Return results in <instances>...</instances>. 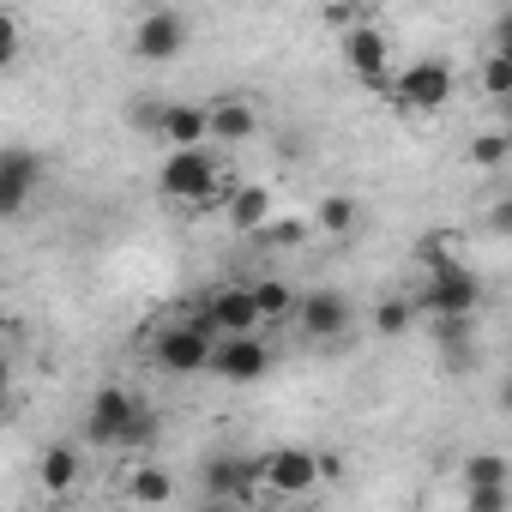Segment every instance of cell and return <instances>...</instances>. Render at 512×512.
I'll return each instance as SVG.
<instances>
[{
    "instance_id": "6da1fadb",
    "label": "cell",
    "mask_w": 512,
    "mask_h": 512,
    "mask_svg": "<svg viewBox=\"0 0 512 512\" xmlns=\"http://www.w3.org/2000/svg\"><path fill=\"white\" fill-rule=\"evenodd\" d=\"M211 356H217V332L205 320H181L151 338V362L163 374H211Z\"/></svg>"
},
{
    "instance_id": "7a4b0ae2",
    "label": "cell",
    "mask_w": 512,
    "mask_h": 512,
    "mask_svg": "<svg viewBox=\"0 0 512 512\" xmlns=\"http://www.w3.org/2000/svg\"><path fill=\"white\" fill-rule=\"evenodd\" d=\"M157 187L169 199H181V205H217V199H229L223 181H217L211 151H169L163 169H157Z\"/></svg>"
},
{
    "instance_id": "3957f363",
    "label": "cell",
    "mask_w": 512,
    "mask_h": 512,
    "mask_svg": "<svg viewBox=\"0 0 512 512\" xmlns=\"http://www.w3.org/2000/svg\"><path fill=\"white\" fill-rule=\"evenodd\" d=\"M416 308L428 320H476L482 308V278L470 266H452V272H434L422 290H416Z\"/></svg>"
},
{
    "instance_id": "277c9868",
    "label": "cell",
    "mask_w": 512,
    "mask_h": 512,
    "mask_svg": "<svg viewBox=\"0 0 512 512\" xmlns=\"http://www.w3.org/2000/svg\"><path fill=\"white\" fill-rule=\"evenodd\" d=\"M193 320H205L217 338H260V326H266L260 302H253V284H217Z\"/></svg>"
},
{
    "instance_id": "5b68a950",
    "label": "cell",
    "mask_w": 512,
    "mask_h": 512,
    "mask_svg": "<svg viewBox=\"0 0 512 512\" xmlns=\"http://www.w3.org/2000/svg\"><path fill=\"white\" fill-rule=\"evenodd\" d=\"M452 67L446 61H410L404 73H392V103L410 109V115H434L452 103Z\"/></svg>"
},
{
    "instance_id": "8992f818",
    "label": "cell",
    "mask_w": 512,
    "mask_h": 512,
    "mask_svg": "<svg viewBox=\"0 0 512 512\" xmlns=\"http://www.w3.org/2000/svg\"><path fill=\"white\" fill-rule=\"evenodd\" d=\"M199 488H205L211 500H223V506H247L253 494L266 488V470H260V458L217 452V458H205V470H199Z\"/></svg>"
},
{
    "instance_id": "52a82bcc",
    "label": "cell",
    "mask_w": 512,
    "mask_h": 512,
    "mask_svg": "<svg viewBox=\"0 0 512 512\" xmlns=\"http://www.w3.org/2000/svg\"><path fill=\"white\" fill-rule=\"evenodd\" d=\"M338 55H344V67H350L368 91H386V97H392V43H386L380 25H362V31L338 37Z\"/></svg>"
},
{
    "instance_id": "ba28073f",
    "label": "cell",
    "mask_w": 512,
    "mask_h": 512,
    "mask_svg": "<svg viewBox=\"0 0 512 512\" xmlns=\"http://www.w3.org/2000/svg\"><path fill=\"white\" fill-rule=\"evenodd\" d=\"M187 13H175V7H151L139 25H133V55L139 61H151V67H163V61H175L181 49H187Z\"/></svg>"
},
{
    "instance_id": "9c48e42d",
    "label": "cell",
    "mask_w": 512,
    "mask_h": 512,
    "mask_svg": "<svg viewBox=\"0 0 512 512\" xmlns=\"http://www.w3.org/2000/svg\"><path fill=\"white\" fill-rule=\"evenodd\" d=\"M350 302L338 296V290H308L302 296V308H296V332L308 338V344H344L350 338Z\"/></svg>"
},
{
    "instance_id": "30bf717a",
    "label": "cell",
    "mask_w": 512,
    "mask_h": 512,
    "mask_svg": "<svg viewBox=\"0 0 512 512\" xmlns=\"http://www.w3.org/2000/svg\"><path fill=\"white\" fill-rule=\"evenodd\" d=\"M139 410H145L139 392H127V386H97V398H91V410H85V434H91L97 446H121V434L133 428Z\"/></svg>"
},
{
    "instance_id": "8fae6325",
    "label": "cell",
    "mask_w": 512,
    "mask_h": 512,
    "mask_svg": "<svg viewBox=\"0 0 512 512\" xmlns=\"http://www.w3.org/2000/svg\"><path fill=\"white\" fill-rule=\"evenodd\" d=\"M43 169H49V163H43V151H31V145H7V151H0V217H19V211L31 205Z\"/></svg>"
},
{
    "instance_id": "7c38bea8",
    "label": "cell",
    "mask_w": 512,
    "mask_h": 512,
    "mask_svg": "<svg viewBox=\"0 0 512 512\" xmlns=\"http://www.w3.org/2000/svg\"><path fill=\"white\" fill-rule=\"evenodd\" d=\"M211 374L229 380V386H253L272 374V344L266 338H217V356H211Z\"/></svg>"
},
{
    "instance_id": "4fadbf2b",
    "label": "cell",
    "mask_w": 512,
    "mask_h": 512,
    "mask_svg": "<svg viewBox=\"0 0 512 512\" xmlns=\"http://www.w3.org/2000/svg\"><path fill=\"white\" fill-rule=\"evenodd\" d=\"M260 470H266L272 494H314L320 488V452H308V446H278L260 458Z\"/></svg>"
},
{
    "instance_id": "5bb4252c",
    "label": "cell",
    "mask_w": 512,
    "mask_h": 512,
    "mask_svg": "<svg viewBox=\"0 0 512 512\" xmlns=\"http://www.w3.org/2000/svg\"><path fill=\"white\" fill-rule=\"evenodd\" d=\"M157 139H163L169 151H205V145H211V103H169Z\"/></svg>"
},
{
    "instance_id": "9a60e30c",
    "label": "cell",
    "mask_w": 512,
    "mask_h": 512,
    "mask_svg": "<svg viewBox=\"0 0 512 512\" xmlns=\"http://www.w3.org/2000/svg\"><path fill=\"white\" fill-rule=\"evenodd\" d=\"M223 217H229V229H235V235H260V229L272 223V187H260V181L229 187Z\"/></svg>"
},
{
    "instance_id": "2e32d148",
    "label": "cell",
    "mask_w": 512,
    "mask_h": 512,
    "mask_svg": "<svg viewBox=\"0 0 512 512\" xmlns=\"http://www.w3.org/2000/svg\"><path fill=\"white\" fill-rule=\"evenodd\" d=\"M253 133H260V115H253L247 97H235V91L211 97V139H217V145H241V139H253Z\"/></svg>"
},
{
    "instance_id": "e0dca14e",
    "label": "cell",
    "mask_w": 512,
    "mask_h": 512,
    "mask_svg": "<svg viewBox=\"0 0 512 512\" xmlns=\"http://www.w3.org/2000/svg\"><path fill=\"white\" fill-rule=\"evenodd\" d=\"M356 223H362V205H356L350 193H326V199H320V211H314V229H320V235H332V241L356 235Z\"/></svg>"
},
{
    "instance_id": "ac0fdd59",
    "label": "cell",
    "mask_w": 512,
    "mask_h": 512,
    "mask_svg": "<svg viewBox=\"0 0 512 512\" xmlns=\"http://www.w3.org/2000/svg\"><path fill=\"white\" fill-rule=\"evenodd\" d=\"M127 500H139V506H169V500H175V476H169L163 464H133Z\"/></svg>"
},
{
    "instance_id": "d6986e66",
    "label": "cell",
    "mask_w": 512,
    "mask_h": 512,
    "mask_svg": "<svg viewBox=\"0 0 512 512\" xmlns=\"http://www.w3.org/2000/svg\"><path fill=\"white\" fill-rule=\"evenodd\" d=\"M434 326V350L446 356V368H470V338H476V320H428Z\"/></svg>"
},
{
    "instance_id": "ffe728a7",
    "label": "cell",
    "mask_w": 512,
    "mask_h": 512,
    "mask_svg": "<svg viewBox=\"0 0 512 512\" xmlns=\"http://www.w3.org/2000/svg\"><path fill=\"white\" fill-rule=\"evenodd\" d=\"M253 302H260L266 326H278V320H296V308H302V296H296L284 278H260V284H253Z\"/></svg>"
},
{
    "instance_id": "44dd1931",
    "label": "cell",
    "mask_w": 512,
    "mask_h": 512,
    "mask_svg": "<svg viewBox=\"0 0 512 512\" xmlns=\"http://www.w3.org/2000/svg\"><path fill=\"white\" fill-rule=\"evenodd\" d=\"M37 476H43L49 494H67V488L79 482V452H73V446H49V452L37 458Z\"/></svg>"
},
{
    "instance_id": "7402d4cb",
    "label": "cell",
    "mask_w": 512,
    "mask_h": 512,
    "mask_svg": "<svg viewBox=\"0 0 512 512\" xmlns=\"http://www.w3.org/2000/svg\"><path fill=\"white\" fill-rule=\"evenodd\" d=\"M452 241L458 235H446V229H428V235H416V266L434 278V272H452V266H464L458 253H452Z\"/></svg>"
},
{
    "instance_id": "603a6c76",
    "label": "cell",
    "mask_w": 512,
    "mask_h": 512,
    "mask_svg": "<svg viewBox=\"0 0 512 512\" xmlns=\"http://www.w3.org/2000/svg\"><path fill=\"white\" fill-rule=\"evenodd\" d=\"M464 488H512V464L500 452H470L464 458Z\"/></svg>"
},
{
    "instance_id": "cb8c5ba5",
    "label": "cell",
    "mask_w": 512,
    "mask_h": 512,
    "mask_svg": "<svg viewBox=\"0 0 512 512\" xmlns=\"http://www.w3.org/2000/svg\"><path fill=\"white\" fill-rule=\"evenodd\" d=\"M464 157H470V169H500V163H512V133H506V127H494V133H476Z\"/></svg>"
},
{
    "instance_id": "d4e9b609",
    "label": "cell",
    "mask_w": 512,
    "mask_h": 512,
    "mask_svg": "<svg viewBox=\"0 0 512 512\" xmlns=\"http://www.w3.org/2000/svg\"><path fill=\"white\" fill-rule=\"evenodd\" d=\"M416 314H422V308H416V296H392V302H380V314H374V332H380V338H404Z\"/></svg>"
},
{
    "instance_id": "484cf974",
    "label": "cell",
    "mask_w": 512,
    "mask_h": 512,
    "mask_svg": "<svg viewBox=\"0 0 512 512\" xmlns=\"http://www.w3.org/2000/svg\"><path fill=\"white\" fill-rule=\"evenodd\" d=\"M308 235H314V223H308V217H272L253 241H266V247H302Z\"/></svg>"
},
{
    "instance_id": "4316f807",
    "label": "cell",
    "mask_w": 512,
    "mask_h": 512,
    "mask_svg": "<svg viewBox=\"0 0 512 512\" xmlns=\"http://www.w3.org/2000/svg\"><path fill=\"white\" fill-rule=\"evenodd\" d=\"M476 85H482V97L506 103V97H512V61H500V55H482V67H476Z\"/></svg>"
},
{
    "instance_id": "83f0119b",
    "label": "cell",
    "mask_w": 512,
    "mask_h": 512,
    "mask_svg": "<svg viewBox=\"0 0 512 512\" xmlns=\"http://www.w3.org/2000/svg\"><path fill=\"white\" fill-rule=\"evenodd\" d=\"M464 512H512V488H464Z\"/></svg>"
},
{
    "instance_id": "f1b7e54d",
    "label": "cell",
    "mask_w": 512,
    "mask_h": 512,
    "mask_svg": "<svg viewBox=\"0 0 512 512\" xmlns=\"http://www.w3.org/2000/svg\"><path fill=\"white\" fill-rule=\"evenodd\" d=\"M482 223H488V235H500V241H512V193H500V199L488 205V217H482Z\"/></svg>"
},
{
    "instance_id": "f546056e",
    "label": "cell",
    "mask_w": 512,
    "mask_h": 512,
    "mask_svg": "<svg viewBox=\"0 0 512 512\" xmlns=\"http://www.w3.org/2000/svg\"><path fill=\"white\" fill-rule=\"evenodd\" d=\"M19 61V19L0 7V67H13Z\"/></svg>"
},
{
    "instance_id": "4dcf8cb0",
    "label": "cell",
    "mask_w": 512,
    "mask_h": 512,
    "mask_svg": "<svg viewBox=\"0 0 512 512\" xmlns=\"http://www.w3.org/2000/svg\"><path fill=\"white\" fill-rule=\"evenodd\" d=\"M488 55H500V61H512V7L494 19V31H488Z\"/></svg>"
},
{
    "instance_id": "1f68e13d",
    "label": "cell",
    "mask_w": 512,
    "mask_h": 512,
    "mask_svg": "<svg viewBox=\"0 0 512 512\" xmlns=\"http://www.w3.org/2000/svg\"><path fill=\"white\" fill-rule=\"evenodd\" d=\"M344 476V452H320V482H338Z\"/></svg>"
},
{
    "instance_id": "d6a6232c",
    "label": "cell",
    "mask_w": 512,
    "mask_h": 512,
    "mask_svg": "<svg viewBox=\"0 0 512 512\" xmlns=\"http://www.w3.org/2000/svg\"><path fill=\"white\" fill-rule=\"evenodd\" d=\"M494 404H500V410H506V416H512V374H506V380H500V392H494Z\"/></svg>"
},
{
    "instance_id": "836d02e7",
    "label": "cell",
    "mask_w": 512,
    "mask_h": 512,
    "mask_svg": "<svg viewBox=\"0 0 512 512\" xmlns=\"http://www.w3.org/2000/svg\"><path fill=\"white\" fill-rule=\"evenodd\" d=\"M193 512H247V506H223V500H205V506H193Z\"/></svg>"
},
{
    "instance_id": "e575fe53",
    "label": "cell",
    "mask_w": 512,
    "mask_h": 512,
    "mask_svg": "<svg viewBox=\"0 0 512 512\" xmlns=\"http://www.w3.org/2000/svg\"><path fill=\"white\" fill-rule=\"evenodd\" d=\"M500 115H506V121H512V97H506V103H500Z\"/></svg>"
}]
</instances>
